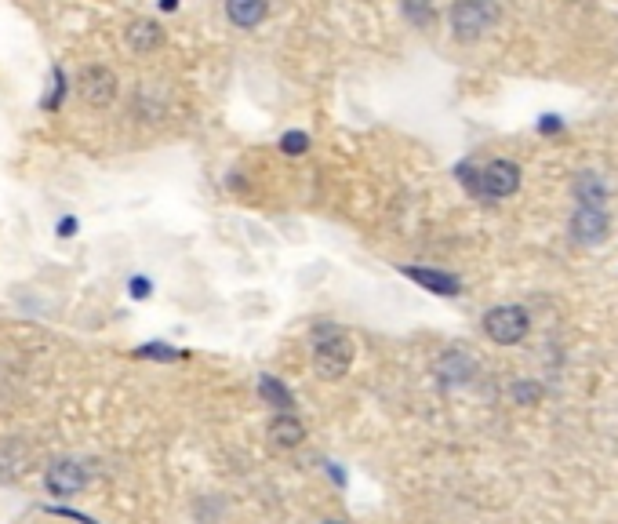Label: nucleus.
Masks as SVG:
<instances>
[{"label": "nucleus", "instance_id": "obj_6", "mask_svg": "<svg viewBox=\"0 0 618 524\" xmlns=\"http://www.w3.org/2000/svg\"><path fill=\"white\" fill-rule=\"evenodd\" d=\"M84 484H88V470H84L77 459H55V463L44 470V488H48V495H55V499L84 492Z\"/></svg>", "mask_w": 618, "mask_h": 524}, {"label": "nucleus", "instance_id": "obj_10", "mask_svg": "<svg viewBox=\"0 0 618 524\" xmlns=\"http://www.w3.org/2000/svg\"><path fill=\"white\" fill-rule=\"evenodd\" d=\"M226 19L237 30H259L270 19V0H226Z\"/></svg>", "mask_w": 618, "mask_h": 524}, {"label": "nucleus", "instance_id": "obj_17", "mask_svg": "<svg viewBox=\"0 0 618 524\" xmlns=\"http://www.w3.org/2000/svg\"><path fill=\"white\" fill-rule=\"evenodd\" d=\"M306 150H309L306 131H284V135H280V153H288V157H302Z\"/></svg>", "mask_w": 618, "mask_h": 524}, {"label": "nucleus", "instance_id": "obj_13", "mask_svg": "<svg viewBox=\"0 0 618 524\" xmlns=\"http://www.w3.org/2000/svg\"><path fill=\"white\" fill-rule=\"evenodd\" d=\"M259 397L266 401V408L273 412H295V393L284 386V379L277 375H259Z\"/></svg>", "mask_w": 618, "mask_h": 524}, {"label": "nucleus", "instance_id": "obj_8", "mask_svg": "<svg viewBox=\"0 0 618 524\" xmlns=\"http://www.w3.org/2000/svg\"><path fill=\"white\" fill-rule=\"evenodd\" d=\"M568 230L579 244H600L604 237H608L611 219H608L604 208H579V212L571 215Z\"/></svg>", "mask_w": 618, "mask_h": 524}, {"label": "nucleus", "instance_id": "obj_3", "mask_svg": "<svg viewBox=\"0 0 618 524\" xmlns=\"http://www.w3.org/2000/svg\"><path fill=\"white\" fill-rule=\"evenodd\" d=\"M531 332V313L524 306H495L484 313V335L499 346L524 343V335Z\"/></svg>", "mask_w": 618, "mask_h": 524}, {"label": "nucleus", "instance_id": "obj_23", "mask_svg": "<svg viewBox=\"0 0 618 524\" xmlns=\"http://www.w3.org/2000/svg\"><path fill=\"white\" fill-rule=\"evenodd\" d=\"M328 474H331V481L339 484V488H342V484H346V474H342V466H339V463H328Z\"/></svg>", "mask_w": 618, "mask_h": 524}, {"label": "nucleus", "instance_id": "obj_15", "mask_svg": "<svg viewBox=\"0 0 618 524\" xmlns=\"http://www.w3.org/2000/svg\"><path fill=\"white\" fill-rule=\"evenodd\" d=\"M437 375L440 379H448V383H466V379H473V361H469L462 350H448L440 357Z\"/></svg>", "mask_w": 618, "mask_h": 524}, {"label": "nucleus", "instance_id": "obj_25", "mask_svg": "<svg viewBox=\"0 0 618 524\" xmlns=\"http://www.w3.org/2000/svg\"><path fill=\"white\" fill-rule=\"evenodd\" d=\"M160 8H164V11H175V8H179V0H160Z\"/></svg>", "mask_w": 618, "mask_h": 524}, {"label": "nucleus", "instance_id": "obj_11", "mask_svg": "<svg viewBox=\"0 0 618 524\" xmlns=\"http://www.w3.org/2000/svg\"><path fill=\"white\" fill-rule=\"evenodd\" d=\"M266 434H270V441L277 444V448H299L302 441H306V423H302L295 412H277L270 419V426H266Z\"/></svg>", "mask_w": 618, "mask_h": 524}, {"label": "nucleus", "instance_id": "obj_19", "mask_svg": "<svg viewBox=\"0 0 618 524\" xmlns=\"http://www.w3.org/2000/svg\"><path fill=\"white\" fill-rule=\"evenodd\" d=\"M509 397L517 404H535L542 397V390L535 383H528V379H520V383H513V390H509Z\"/></svg>", "mask_w": 618, "mask_h": 524}, {"label": "nucleus", "instance_id": "obj_21", "mask_svg": "<svg viewBox=\"0 0 618 524\" xmlns=\"http://www.w3.org/2000/svg\"><path fill=\"white\" fill-rule=\"evenodd\" d=\"M128 292H131V299H150V295H153V281H150V277H131Z\"/></svg>", "mask_w": 618, "mask_h": 524}, {"label": "nucleus", "instance_id": "obj_14", "mask_svg": "<svg viewBox=\"0 0 618 524\" xmlns=\"http://www.w3.org/2000/svg\"><path fill=\"white\" fill-rule=\"evenodd\" d=\"M571 190H575L582 208H604V197H608V186H604V179L597 172H582Z\"/></svg>", "mask_w": 618, "mask_h": 524}, {"label": "nucleus", "instance_id": "obj_7", "mask_svg": "<svg viewBox=\"0 0 618 524\" xmlns=\"http://www.w3.org/2000/svg\"><path fill=\"white\" fill-rule=\"evenodd\" d=\"M33 466V448L22 437H8L0 444V484H15L30 474Z\"/></svg>", "mask_w": 618, "mask_h": 524}, {"label": "nucleus", "instance_id": "obj_5", "mask_svg": "<svg viewBox=\"0 0 618 524\" xmlns=\"http://www.w3.org/2000/svg\"><path fill=\"white\" fill-rule=\"evenodd\" d=\"M520 190V168L513 161H491L477 172V197L502 201Z\"/></svg>", "mask_w": 618, "mask_h": 524}, {"label": "nucleus", "instance_id": "obj_1", "mask_svg": "<svg viewBox=\"0 0 618 524\" xmlns=\"http://www.w3.org/2000/svg\"><path fill=\"white\" fill-rule=\"evenodd\" d=\"M357 357V343L342 332L339 324H317L313 328V372L328 383L346 379V372L353 368Z\"/></svg>", "mask_w": 618, "mask_h": 524}, {"label": "nucleus", "instance_id": "obj_26", "mask_svg": "<svg viewBox=\"0 0 618 524\" xmlns=\"http://www.w3.org/2000/svg\"><path fill=\"white\" fill-rule=\"evenodd\" d=\"M320 524H346L342 517H328V521H320Z\"/></svg>", "mask_w": 618, "mask_h": 524}, {"label": "nucleus", "instance_id": "obj_20", "mask_svg": "<svg viewBox=\"0 0 618 524\" xmlns=\"http://www.w3.org/2000/svg\"><path fill=\"white\" fill-rule=\"evenodd\" d=\"M62 99H66V73L55 70V91H51V99L44 102V110H59Z\"/></svg>", "mask_w": 618, "mask_h": 524}, {"label": "nucleus", "instance_id": "obj_18", "mask_svg": "<svg viewBox=\"0 0 618 524\" xmlns=\"http://www.w3.org/2000/svg\"><path fill=\"white\" fill-rule=\"evenodd\" d=\"M404 15L415 26H429L433 22V0H404Z\"/></svg>", "mask_w": 618, "mask_h": 524}, {"label": "nucleus", "instance_id": "obj_9", "mask_svg": "<svg viewBox=\"0 0 618 524\" xmlns=\"http://www.w3.org/2000/svg\"><path fill=\"white\" fill-rule=\"evenodd\" d=\"M400 273H404L408 281L422 284L426 292L444 295V299H455V295H462V281H459V277H455V273L429 270V266H400Z\"/></svg>", "mask_w": 618, "mask_h": 524}, {"label": "nucleus", "instance_id": "obj_12", "mask_svg": "<svg viewBox=\"0 0 618 524\" xmlns=\"http://www.w3.org/2000/svg\"><path fill=\"white\" fill-rule=\"evenodd\" d=\"M124 44H128L135 55H150L164 44V26L157 19H135L124 30Z\"/></svg>", "mask_w": 618, "mask_h": 524}, {"label": "nucleus", "instance_id": "obj_24", "mask_svg": "<svg viewBox=\"0 0 618 524\" xmlns=\"http://www.w3.org/2000/svg\"><path fill=\"white\" fill-rule=\"evenodd\" d=\"M539 131H560V121H557V117H549V121L539 124Z\"/></svg>", "mask_w": 618, "mask_h": 524}, {"label": "nucleus", "instance_id": "obj_4", "mask_svg": "<svg viewBox=\"0 0 618 524\" xmlns=\"http://www.w3.org/2000/svg\"><path fill=\"white\" fill-rule=\"evenodd\" d=\"M77 95L88 106H95V110H106L113 99H117V91H120V81H117V73L110 70V66H99V62H91V66H84V70L77 73Z\"/></svg>", "mask_w": 618, "mask_h": 524}, {"label": "nucleus", "instance_id": "obj_2", "mask_svg": "<svg viewBox=\"0 0 618 524\" xmlns=\"http://www.w3.org/2000/svg\"><path fill=\"white\" fill-rule=\"evenodd\" d=\"M448 22L455 41L473 44L499 22V4L495 0H455L448 11Z\"/></svg>", "mask_w": 618, "mask_h": 524}, {"label": "nucleus", "instance_id": "obj_16", "mask_svg": "<svg viewBox=\"0 0 618 524\" xmlns=\"http://www.w3.org/2000/svg\"><path fill=\"white\" fill-rule=\"evenodd\" d=\"M135 357L171 364V361H179V357H186V353H182V350H171V346H164V343H146V346H139V350H135Z\"/></svg>", "mask_w": 618, "mask_h": 524}, {"label": "nucleus", "instance_id": "obj_22", "mask_svg": "<svg viewBox=\"0 0 618 524\" xmlns=\"http://www.w3.org/2000/svg\"><path fill=\"white\" fill-rule=\"evenodd\" d=\"M77 226H80V222L73 219V215H66V219H59L55 233H59V237H77Z\"/></svg>", "mask_w": 618, "mask_h": 524}]
</instances>
